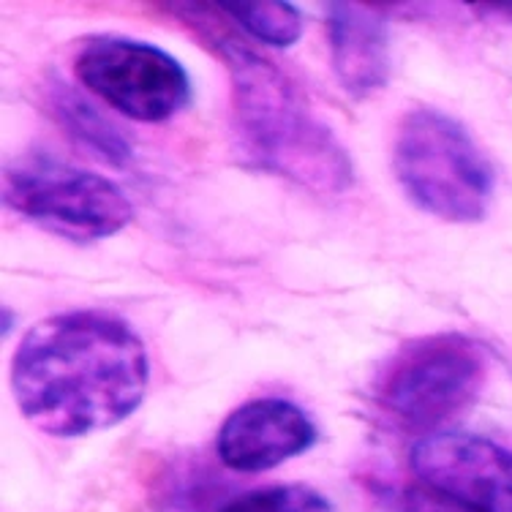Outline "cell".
<instances>
[{
    "label": "cell",
    "instance_id": "obj_1",
    "mask_svg": "<svg viewBox=\"0 0 512 512\" xmlns=\"http://www.w3.org/2000/svg\"><path fill=\"white\" fill-rule=\"evenodd\" d=\"M148 349L118 316L66 311L22 335L11 360V390L41 434L77 439L107 431L137 412L148 393Z\"/></svg>",
    "mask_w": 512,
    "mask_h": 512
},
{
    "label": "cell",
    "instance_id": "obj_4",
    "mask_svg": "<svg viewBox=\"0 0 512 512\" xmlns=\"http://www.w3.org/2000/svg\"><path fill=\"white\" fill-rule=\"evenodd\" d=\"M488 360L461 333L425 335L395 352L379 371L374 395L384 412L409 428H434L477 401Z\"/></svg>",
    "mask_w": 512,
    "mask_h": 512
},
{
    "label": "cell",
    "instance_id": "obj_8",
    "mask_svg": "<svg viewBox=\"0 0 512 512\" xmlns=\"http://www.w3.org/2000/svg\"><path fill=\"white\" fill-rule=\"evenodd\" d=\"M316 425L284 398H256L229 414L216 439V453L235 472H267L311 450Z\"/></svg>",
    "mask_w": 512,
    "mask_h": 512
},
{
    "label": "cell",
    "instance_id": "obj_12",
    "mask_svg": "<svg viewBox=\"0 0 512 512\" xmlns=\"http://www.w3.org/2000/svg\"><path fill=\"white\" fill-rule=\"evenodd\" d=\"M218 512H333V504L308 485H270L237 496Z\"/></svg>",
    "mask_w": 512,
    "mask_h": 512
},
{
    "label": "cell",
    "instance_id": "obj_5",
    "mask_svg": "<svg viewBox=\"0 0 512 512\" xmlns=\"http://www.w3.org/2000/svg\"><path fill=\"white\" fill-rule=\"evenodd\" d=\"M3 202L74 243L118 235L134 218V207L112 180L50 156H25L9 164L3 175Z\"/></svg>",
    "mask_w": 512,
    "mask_h": 512
},
{
    "label": "cell",
    "instance_id": "obj_6",
    "mask_svg": "<svg viewBox=\"0 0 512 512\" xmlns=\"http://www.w3.org/2000/svg\"><path fill=\"white\" fill-rule=\"evenodd\" d=\"M85 88L104 104L139 123L175 118L191 99L186 69L169 52L123 36L85 41L74 58Z\"/></svg>",
    "mask_w": 512,
    "mask_h": 512
},
{
    "label": "cell",
    "instance_id": "obj_10",
    "mask_svg": "<svg viewBox=\"0 0 512 512\" xmlns=\"http://www.w3.org/2000/svg\"><path fill=\"white\" fill-rule=\"evenodd\" d=\"M50 109L60 126L66 128V134L71 139H77L82 148L96 153L101 161L115 164V167H123V164L131 161V145L120 134L118 126H112L101 112L90 107L88 101H82L69 90H63V85L52 93Z\"/></svg>",
    "mask_w": 512,
    "mask_h": 512
},
{
    "label": "cell",
    "instance_id": "obj_15",
    "mask_svg": "<svg viewBox=\"0 0 512 512\" xmlns=\"http://www.w3.org/2000/svg\"><path fill=\"white\" fill-rule=\"evenodd\" d=\"M11 330V311L9 308H3V333H9Z\"/></svg>",
    "mask_w": 512,
    "mask_h": 512
},
{
    "label": "cell",
    "instance_id": "obj_3",
    "mask_svg": "<svg viewBox=\"0 0 512 512\" xmlns=\"http://www.w3.org/2000/svg\"><path fill=\"white\" fill-rule=\"evenodd\" d=\"M393 169L409 202L439 221L474 224L491 210V161L466 126L442 109H412L401 120Z\"/></svg>",
    "mask_w": 512,
    "mask_h": 512
},
{
    "label": "cell",
    "instance_id": "obj_14",
    "mask_svg": "<svg viewBox=\"0 0 512 512\" xmlns=\"http://www.w3.org/2000/svg\"><path fill=\"white\" fill-rule=\"evenodd\" d=\"M488 11V14H493V17H502V20L512 22V6H493V9H483Z\"/></svg>",
    "mask_w": 512,
    "mask_h": 512
},
{
    "label": "cell",
    "instance_id": "obj_7",
    "mask_svg": "<svg viewBox=\"0 0 512 512\" xmlns=\"http://www.w3.org/2000/svg\"><path fill=\"white\" fill-rule=\"evenodd\" d=\"M420 483L472 512H512V453L485 436L431 434L409 455Z\"/></svg>",
    "mask_w": 512,
    "mask_h": 512
},
{
    "label": "cell",
    "instance_id": "obj_9",
    "mask_svg": "<svg viewBox=\"0 0 512 512\" xmlns=\"http://www.w3.org/2000/svg\"><path fill=\"white\" fill-rule=\"evenodd\" d=\"M327 39L335 77L352 99H368L387 82V25L379 11L355 3L327 6Z\"/></svg>",
    "mask_w": 512,
    "mask_h": 512
},
{
    "label": "cell",
    "instance_id": "obj_13",
    "mask_svg": "<svg viewBox=\"0 0 512 512\" xmlns=\"http://www.w3.org/2000/svg\"><path fill=\"white\" fill-rule=\"evenodd\" d=\"M376 507H379V512H472L458 499L425 483L379 488Z\"/></svg>",
    "mask_w": 512,
    "mask_h": 512
},
{
    "label": "cell",
    "instance_id": "obj_2",
    "mask_svg": "<svg viewBox=\"0 0 512 512\" xmlns=\"http://www.w3.org/2000/svg\"><path fill=\"white\" fill-rule=\"evenodd\" d=\"M169 11L197 30L227 63L237 137L254 167L322 194H341L355 183V167L333 131L316 120L295 85L270 60L218 30V9L172 6Z\"/></svg>",
    "mask_w": 512,
    "mask_h": 512
},
{
    "label": "cell",
    "instance_id": "obj_11",
    "mask_svg": "<svg viewBox=\"0 0 512 512\" xmlns=\"http://www.w3.org/2000/svg\"><path fill=\"white\" fill-rule=\"evenodd\" d=\"M229 20H235L254 39L265 41L270 47H289L303 33V14L292 3H235L221 6Z\"/></svg>",
    "mask_w": 512,
    "mask_h": 512
}]
</instances>
